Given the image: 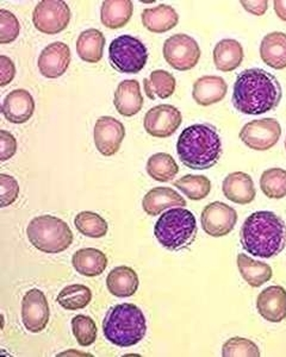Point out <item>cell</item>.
I'll return each instance as SVG.
<instances>
[{
	"label": "cell",
	"mask_w": 286,
	"mask_h": 357,
	"mask_svg": "<svg viewBox=\"0 0 286 357\" xmlns=\"http://www.w3.org/2000/svg\"><path fill=\"white\" fill-rule=\"evenodd\" d=\"M236 223V210L222 202L209 204L200 215L202 229L211 237L229 235L233 231Z\"/></svg>",
	"instance_id": "8fae6325"
},
{
	"label": "cell",
	"mask_w": 286,
	"mask_h": 357,
	"mask_svg": "<svg viewBox=\"0 0 286 357\" xmlns=\"http://www.w3.org/2000/svg\"><path fill=\"white\" fill-rule=\"evenodd\" d=\"M179 172V166L176 160L167 153H156L151 155L147 161V173L151 178L159 183H168Z\"/></svg>",
	"instance_id": "4dcf8cb0"
},
{
	"label": "cell",
	"mask_w": 286,
	"mask_h": 357,
	"mask_svg": "<svg viewBox=\"0 0 286 357\" xmlns=\"http://www.w3.org/2000/svg\"><path fill=\"white\" fill-rule=\"evenodd\" d=\"M143 86L144 92L151 100H154L156 98L167 99L176 91V77L167 70L156 69L151 72L149 77L143 80Z\"/></svg>",
	"instance_id": "f546056e"
},
{
	"label": "cell",
	"mask_w": 286,
	"mask_h": 357,
	"mask_svg": "<svg viewBox=\"0 0 286 357\" xmlns=\"http://www.w3.org/2000/svg\"><path fill=\"white\" fill-rule=\"evenodd\" d=\"M186 200L170 187H156L142 200L143 211L148 215L156 217L172 207H185Z\"/></svg>",
	"instance_id": "d6986e66"
},
{
	"label": "cell",
	"mask_w": 286,
	"mask_h": 357,
	"mask_svg": "<svg viewBox=\"0 0 286 357\" xmlns=\"http://www.w3.org/2000/svg\"><path fill=\"white\" fill-rule=\"evenodd\" d=\"M31 245L45 254L65 252L73 243V232L65 220L54 215L35 217L27 227Z\"/></svg>",
	"instance_id": "8992f818"
},
{
	"label": "cell",
	"mask_w": 286,
	"mask_h": 357,
	"mask_svg": "<svg viewBox=\"0 0 286 357\" xmlns=\"http://www.w3.org/2000/svg\"><path fill=\"white\" fill-rule=\"evenodd\" d=\"M285 151H286V138H285Z\"/></svg>",
	"instance_id": "ee69618b"
},
{
	"label": "cell",
	"mask_w": 286,
	"mask_h": 357,
	"mask_svg": "<svg viewBox=\"0 0 286 357\" xmlns=\"http://www.w3.org/2000/svg\"><path fill=\"white\" fill-rule=\"evenodd\" d=\"M222 191L227 199L239 205L250 204L257 197L253 178L243 172L227 175L222 183Z\"/></svg>",
	"instance_id": "ac0fdd59"
},
{
	"label": "cell",
	"mask_w": 286,
	"mask_h": 357,
	"mask_svg": "<svg viewBox=\"0 0 286 357\" xmlns=\"http://www.w3.org/2000/svg\"><path fill=\"white\" fill-rule=\"evenodd\" d=\"M134 6L130 0H107L103 1L100 21L109 29L123 28L130 21Z\"/></svg>",
	"instance_id": "f1b7e54d"
},
{
	"label": "cell",
	"mask_w": 286,
	"mask_h": 357,
	"mask_svg": "<svg viewBox=\"0 0 286 357\" xmlns=\"http://www.w3.org/2000/svg\"><path fill=\"white\" fill-rule=\"evenodd\" d=\"M114 104L116 110L123 117H133L139 114L143 106L141 86L137 80H124L114 92Z\"/></svg>",
	"instance_id": "ffe728a7"
},
{
	"label": "cell",
	"mask_w": 286,
	"mask_h": 357,
	"mask_svg": "<svg viewBox=\"0 0 286 357\" xmlns=\"http://www.w3.org/2000/svg\"><path fill=\"white\" fill-rule=\"evenodd\" d=\"M17 153V139L11 132L0 131V160L5 162Z\"/></svg>",
	"instance_id": "ab89813d"
},
{
	"label": "cell",
	"mask_w": 286,
	"mask_h": 357,
	"mask_svg": "<svg viewBox=\"0 0 286 357\" xmlns=\"http://www.w3.org/2000/svg\"><path fill=\"white\" fill-rule=\"evenodd\" d=\"M126 137V128L119 119L103 116L96 122L93 130L94 144L103 156H114Z\"/></svg>",
	"instance_id": "5bb4252c"
},
{
	"label": "cell",
	"mask_w": 286,
	"mask_h": 357,
	"mask_svg": "<svg viewBox=\"0 0 286 357\" xmlns=\"http://www.w3.org/2000/svg\"><path fill=\"white\" fill-rule=\"evenodd\" d=\"M50 304L41 289H33L25 293L22 301V321L25 329L33 333L43 331L50 321Z\"/></svg>",
	"instance_id": "4fadbf2b"
},
{
	"label": "cell",
	"mask_w": 286,
	"mask_h": 357,
	"mask_svg": "<svg viewBox=\"0 0 286 357\" xmlns=\"http://www.w3.org/2000/svg\"><path fill=\"white\" fill-rule=\"evenodd\" d=\"M139 275L133 268L127 266L114 267L107 278V287L112 296L129 298L139 289Z\"/></svg>",
	"instance_id": "603a6c76"
},
{
	"label": "cell",
	"mask_w": 286,
	"mask_h": 357,
	"mask_svg": "<svg viewBox=\"0 0 286 357\" xmlns=\"http://www.w3.org/2000/svg\"><path fill=\"white\" fill-rule=\"evenodd\" d=\"M274 13H277V16L286 22V1L285 0H276L273 1Z\"/></svg>",
	"instance_id": "7bdbcfd3"
},
{
	"label": "cell",
	"mask_w": 286,
	"mask_h": 357,
	"mask_svg": "<svg viewBox=\"0 0 286 357\" xmlns=\"http://www.w3.org/2000/svg\"><path fill=\"white\" fill-rule=\"evenodd\" d=\"M72 331L82 347H90L97 340L98 330L96 321L89 316L78 314L72 319Z\"/></svg>",
	"instance_id": "d590c367"
},
{
	"label": "cell",
	"mask_w": 286,
	"mask_h": 357,
	"mask_svg": "<svg viewBox=\"0 0 286 357\" xmlns=\"http://www.w3.org/2000/svg\"><path fill=\"white\" fill-rule=\"evenodd\" d=\"M259 314L271 323H280L286 318V291L282 286H270L257 299Z\"/></svg>",
	"instance_id": "e0dca14e"
},
{
	"label": "cell",
	"mask_w": 286,
	"mask_h": 357,
	"mask_svg": "<svg viewBox=\"0 0 286 357\" xmlns=\"http://www.w3.org/2000/svg\"><path fill=\"white\" fill-rule=\"evenodd\" d=\"M105 36L98 29H87L79 35L77 40V53L82 61L97 63L104 55Z\"/></svg>",
	"instance_id": "4316f807"
},
{
	"label": "cell",
	"mask_w": 286,
	"mask_h": 357,
	"mask_svg": "<svg viewBox=\"0 0 286 357\" xmlns=\"http://www.w3.org/2000/svg\"><path fill=\"white\" fill-rule=\"evenodd\" d=\"M16 75V66L10 57L0 56V86L5 87L13 82Z\"/></svg>",
	"instance_id": "60d3db41"
},
{
	"label": "cell",
	"mask_w": 286,
	"mask_h": 357,
	"mask_svg": "<svg viewBox=\"0 0 286 357\" xmlns=\"http://www.w3.org/2000/svg\"><path fill=\"white\" fill-rule=\"evenodd\" d=\"M262 193L270 199H283L286 197V171L282 168H270L260 178Z\"/></svg>",
	"instance_id": "e575fe53"
},
{
	"label": "cell",
	"mask_w": 286,
	"mask_h": 357,
	"mask_svg": "<svg viewBox=\"0 0 286 357\" xmlns=\"http://www.w3.org/2000/svg\"><path fill=\"white\" fill-rule=\"evenodd\" d=\"M282 136V126L274 118H262L247 123L241 131L240 138L252 151H270L278 143Z\"/></svg>",
	"instance_id": "30bf717a"
},
{
	"label": "cell",
	"mask_w": 286,
	"mask_h": 357,
	"mask_svg": "<svg viewBox=\"0 0 286 357\" xmlns=\"http://www.w3.org/2000/svg\"><path fill=\"white\" fill-rule=\"evenodd\" d=\"M20 195V185L16 178L8 174H0V200L1 207H6L16 202Z\"/></svg>",
	"instance_id": "f35d334b"
},
{
	"label": "cell",
	"mask_w": 286,
	"mask_h": 357,
	"mask_svg": "<svg viewBox=\"0 0 286 357\" xmlns=\"http://www.w3.org/2000/svg\"><path fill=\"white\" fill-rule=\"evenodd\" d=\"M33 22L35 28L41 33L47 35L61 33L70 24V6L61 0H43L33 10Z\"/></svg>",
	"instance_id": "9c48e42d"
},
{
	"label": "cell",
	"mask_w": 286,
	"mask_h": 357,
	"mask_svg": "<svg viewBox=\"0 0 286 357\" xmlns=\"http://www.w3.org/2000/svg\"><path fill=\"white\" fill-rule=\"evenodd\" d=\"M241 5L247 13H252L254 16H264L269 8V1L266 0H259V1L248 0V1H241Z\"/></svg>",
	"instance_id": "b9f144b4"
},
{
	"label": "cell",
	"mask_w": 286,
	"mask_h": 357,
	"mask_svg": "<svg viewBox=\"0 0 286 357\" xmlns=\"http://www.w3.org/2000/svg\"><path fill=\"white\" fill-rule=\"evenodd\" d=\"M243 61V48L236 40L225 38L218 42L213 49V63L221 72H233Z\"/></svg>",
	"instance_id": "484cf974"
},
{
	"label": "cell",
	"mask_w": 286,
	"mask_h": 357,
	"mask_svg": "<svg viewBox=\"0 0 286 357\" xmlns=\"http://www.w3.org/2000/svg\"><path fill=\"white\" fill-rule=\"evenodd\" d=\"M72 264L80 275L94 278L105 272L107 257L102 250L96 248H85L74 254Z\"/></svg>",
	"instance_id": "cb8c5ba5"
},
{
	"label": "cell",
	"mask_w": 286,
	"mask_h": 357,
	"mask_svg": "<svg viewBox=\"0 0 286 357\" xmlns=\"http://www.w3.org/2000/svg\"><path fill=\"white\" fill-rule=\"evenodd\" d=\"M260 56L271 68H286V33L274 31L266 35L260 45Z\"/></svg>",
	"instance_id": "d4e9b609"
},
{
	"label": "cell",
	"mask_w": 286,
	"mask_h": 357,
	"mask_svg": "<svg viewBox=\"0 0 286 357\" xmlns=\"http://www.w3.org/2000/svg\"><path fill=\"white\" fill-rule=\"evenodd\" d=\"M283 89L278 79L265 69H246L234 84L233 105L243 114H266L277 109Z\"/></svg>",
	"instance_id": "6da1fadb"
},
{
	"label": "cell",
	"mask_w": 286,
	"mask_h": 357,
	"mask_svg": "<svg viewBox=\"0 0 286 357\" xmlns=\"http://www.w3.org/2000/svg\"><path fill=\"white\" fill-rule=\"evenodd\" d=\"M174 186L184 193L188 199L195 202L205 199L211 192V183L204 175H185L176 180Z\"/></svg>",
	"instance_id": "836d02e7"
},
{
	"label": "cell",
	"mask_w": 286,
	"mask_h": 357,
	"mask_svg": "<svg viewBox=\"0 0 286 357\" xmlns=\"http://www.w3.org/2000/svg\"><path fill=\"white\" fill-rule=\"evenodd\" d=\"M176 153L181 163L193 171L213 168L222 156V141L215 126L193 124L181 131Z\"/></svg>",
	"instance_id": "3957f363"
},
{
	"label": "cell",
	"mask_w": 286,
	"mask_h": 357,
	"mask_svg": "<svg viewBox=\"0 0 286 357\" xmlns=\"http://www.w3.org/2000/svg\"><path fill=\"white\" fill-rule=\"evenodd\" d=\"M236 262L239 272L252 287H262L272 279V268L265 262L254 260L246 254H239Z\"/></svg>",
	"instance_id": "83f0119b"
},
{
	"label": "cell",
	"mask_w": 286,
	"mask_h": 357,
	"mask_svg": "<svg viewBox=\"0 0 286 357\" xmlns=\"http://www.w3.org/2000/svg\"><path fill=\"white\" fill-rule=\"evenodd\" d=\"M179 23V15L170 5H158L143 10L142 24L151 33H167Z\"/></svg>",
	"instance_id": "7402d4cb"
},
{
	"label": "cell",
	"mask_w": 286,
	"mask_h": 357,
	"mask_svg": "<svg viewBox=\"0 0 286 357\" xmlns=\"http://www.w3.org/2000/svg\"><path fill=\"white\" fill-rule=\"evenodd\" d=\"M240 242L250 255L262 259L279 255L286 245L285 222L274 212H254L242 225Z\"/></svg>",
	"instance_id": "7a4b0ae2"
},
{
	"label": "cell",
	"mask_w": 286,
	"mask_h": 357,
	"mask_svg": "<svg viewBox=\"0 0 286 357\" xmlns=\"http://www.w3.org/2000/svg\"><path fill=\"white\" fill-rule=\"evenodd\" d=\"M163 52L168 65L181 72L195 68L202 55L196 40L185 33H176L168 37L165 41Z\"/></svg>",
	"instance_id": "ba28073f"
},
{
	"label": "cell",
	"mask_w": 286,
	"mask_h": 357,
	"mask_svg": "<svg viewBox=\"0 0 286 357\" xmlns=\"http://www.w3.org/2000/svg\"><path fill=\"white\" fill-rule=\"evenodd\" d=\"M74 225L80 234L90 238H102L107 236L109 225L107 220L96 212H80L74 218Z\"/></svg>",
	"instance_id": "d6a6232c"
},
{
	"label": "cell",
	"mask_w": 286,
	"mask_h": 357,
	"mask_svg": "<svg viewBox=\"0 0 286 357\" xmlns=\"http://www.w3.org/2000/svg\"><path fill=\"white\" fill-rule=\"evenodd\" d=\"M21 33V24L17 17L8 10H0V43L6 45L16 41Z\"/></svg>",
	"instance_id": "74e56055"
},
{
	"label": "cell",
	"mask_w": 286,
	"mask_h": 357,
	"mask_svg": "<svg viewBox=\"0 0 286 357\" xmlns=\"http://www.w3.org/2000/svg\"><path fill=\"white\" fill-rule=\"evenodd\" d=\"M228 85L225 79L216 75H205L193 84V100L200 106H210L225 99Z\"/></svg>",
	"instance_id": "44dd1931"
},
{
	"label": "cell",
	"mask_w": 286,
	"mask_h": 357,
	"mask_svg": "<svg viewBox=\"0 0 286 357\" xmlns=\"http://www.w3.org/2000/svg\"><path fill=\"white\" fill-rule=\"evenodd\" d=\"M57 303L62 309L68 311L85 309L92 301V292L87 286L84 284H70L57 296Z\"/></svg>",
	"instance_id": "1f68e13d"
},
{
	"label": "cell",
	"mask_w": 286,
	"mask_h": 357,
	"mask_svg": "<svg viewBox=\"0 0 286 357\" xmlns=\"http://www.w3.org/2000/svg\"><path fill=\"white\" fill-rule=\"evenodd\" d=\"M196 217L184 207H174L164 212L154 227V236L160 245L170 252H181L196 241Z\"/></svg>",
	"instance_id": "5b68a950"
},
{
	"label": "cell",
	"mask_w": 286,
	"mask_h": 357,
	"mask_svg": "<svg viewBox=\"0 0 286 357\" xmlns=\"http://www.w3.org/2000/svg\"><path fill=\"white\" fill-rule=\"evenodd\" d=\"M222 355L225 357H257L260 356V350L250 340L233 337L222 347Z\"/></svg>",
	"instance_id": "8d00e7d4"
},
{
	"label": "cell",
	"mask_w": 286,
	"mask_h": 357,
	"mask_svg": "<svg viewBox=\"0 0 286 357\" xmlns=\"http://www.w3.org/2000/svg\"><path fill=\"white\" fill-rule=\"evenodd\" d=\"M183 122V116L176 106L161 104L154 106L144 116L143 126L148 135L156 138L171 137Z\"/></svg>",
	"instance_id": "7c38bea8"
},
{
	"label": "cell",
	"mask_w": 286,
	"mask_h": 357,
	"mask_svg": "<svg viewBox=\"0 0 286 357\" xmlns=\"http://www.w3.org/2000/svg\"><path fill=\"white\" fill-rule=\"evenodd\" d=\"M109 61L119 73H140L147 65V47L136 37L122 35L109 45Z\"/></svg>",
	"instance_id": "52a82bcc"
},
{
	"label": "cell",
	"mask_w": 286,
	"mask_h": 357,
	"mask_svg": "<svg viewBox=\"0 0 286 357\" xmlns=\"http://www.w3.org/2000/svg\"><path fill=\"white\" fill-rule=\"evenodd\" d=\"M70 63V49L63 42L45 47L37 60L40 73L48 79H57L67 72Z\"/></svg>",
	"instance_id": "9a60e30c"
},
{
	"label": "cell",
	"mask_w": 286,
	"mask_h": 357,
	"mask_svg": "<svg viewBox=\"0 0 286 357\" xmlns=\"http://www.w3.org/2000/svg\"><path fill=\"white\" fill-rule=\"evenodd\" d=\"M1 112L8 122L24 124L35 112V100L27 89H15L5 97Z\"/></svg>",
	"instance_id": "2e32d148"
},
{
	"label": "cell",
	"mask_w": 286,
	"mask_h": 357,
	"mask_svg": "<svg viewBox=\"0 0 286 357\" xmlns=\"http://www.w3.org/2000/svg\"><path fill=\"white\" fill-rule=\"evenodd\" d=\"M103 333L111 344L130 348L139 344L146 337V317L136 305L128 303L114 305L104 317Z\"/></svg>",
	"instance_id": "277c9868"
}]
</instances>
